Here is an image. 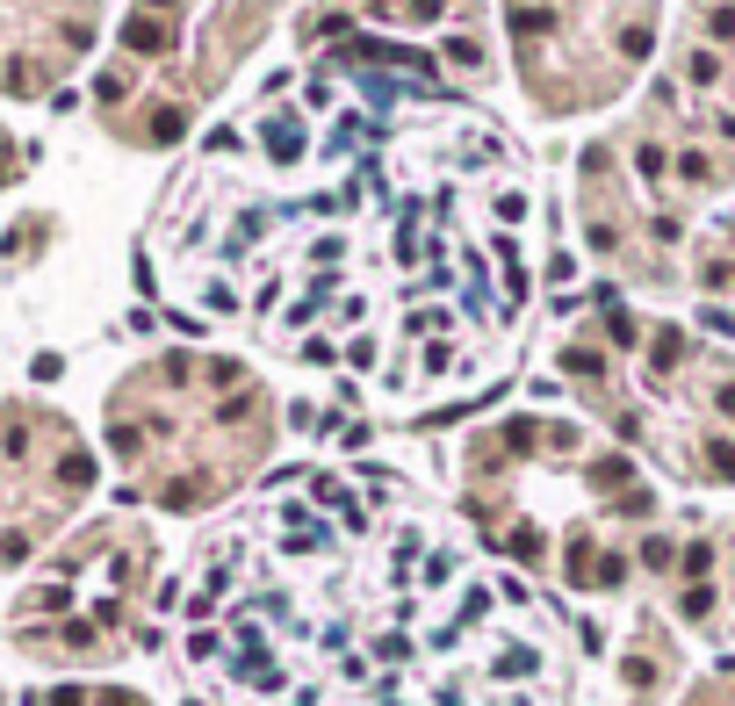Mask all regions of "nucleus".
<instances>
[{"instance_id": "1", "label": "nucleus", "mask_w": 735, "mask_h": 706, "mask_svg": "<svg viewBox=\"0 0 735 706\" xmlns=\"http://www.w3.org/2000/svg\"><path fill=\"white\" fill-rule=\"evenodd\" d=\"M447 491L491 555L584 606L663 591L685 540L663 483L576 411H505L461 432Z\"/></svg>"}, {"instance_id": "2", "label": "nucleus", "mask_w": 735, "mask_h": 706, "mask_svg": "<svg viewBox=\"0 0 735 706\" xmlns=\"http://www.w3.org/2000/svg\"><path fill=\"white\" fill-rule=\"evenodd\" d=\"M555 383L677 491H735V353L670 317L599 303L555 339Z\"/></svg>"}, {"instance_id": "3", "label": "nucleus", "mask_w": 735, "mask_h": 706, "mask_svg": "<svg viewBox=\"0 0 735 706\" xmlns=\"http://www.w3.org/2000/svg\"><path fill=\"white\" fill-rule=\"evenodd\" d=\"M101 440L123 469V498L174 519H202L275 469L282 397L252 361L181 346L151 353L109 390Z\"/></svg>"}, {"instance_id": "4", "label": "nucleus", "mask_w": 735, "mask_h": 706, "mask_svg": "<svg viewBox=\"0 0 735 706\" xmlns=\"http://www.w3.org/2000/svg\"><path fill=\"white\" fill-rule=\"evenodd\" d=\"M159 533L137 519H101L73 555L22 591L15 641L50 663H116L130 648H159L144 606H159Z\"/></svg>"}, {"instance_id": "5", "label": "nucleus", "mask_w": 735, "mask_h": 706, "mask_svg": "<svg viewBox=\"0 0 735 706\" xmlns=\"http://www.w3.org/2000/svg\"><path fill=\"white\" fill-rule=\"evenodd\" d=\"M505 66L541 116H592L635 94L656 58L663 0H498Z\"/></svg>"}, {"instance_id": "6", "label": "nucleus", "mask_w": 735, "mask_h": 706, "mask_svg": "<svg viewBox=\"0 0 735 706\" xmlns=\"http://www.w3.org/2000/svg\"><path fill=\"white\" fill-rule=\"evenodd\" d=\"M649 599L685 627L692 641L735 648V519H707L677 540V562L663 577V591Z\"/></svg>"}, {"instance_id": "7", "label": "nucleus", "mask_w": 735, "mask_h": 706, "mask_svg": "<svg viewBox=\"0 0 735 706\" xmlns=\"http://www.w3.org/2000/svg\"><path fill=\"white\" fill-rule=\"evenodd\" d=\"M692 634L677 627L649 591L627 599V620H620V648H613V699L620 706H670L677 685L692 678Z\"/></svg>"}, {"instance_id": "8", "label": "nucleus", "mask_w": 735, "mask_h": 706, "mask_svg": "<svg viewBox=\"0 0 735 706\" xmlns=\"http://www.w3.org/2000/svg\"><path fill=\"white\" fill-rule=\"evenodd\" d=\"M677 29L670 87L735 108V0H677Z\"/></svg>"}, {"instance_id": "9", "label": "nucleus", "mask_w": 735, "mask_h": 706, "mask_svg": "<svg viewBox=\"0 0 735 706\" xmlns=\"http://www.w3.org/2000/svg\"><path fill=\"white\" fill-rule=\"evenodd\" d=\"M670 706H735V648H714V656H700L692 678L677 685Z\"/></svg>"}, {"instance_id": "10", "label": "nucleus", "mask_w": 735, "mask_h": 706, "mask_svg": "<svg viewBox=\"0 0 735 706\" xmlns=\"http://www.w3.org/2000/svg\"><path fill=\"white\" fill-rule=\"evenodd\" d=\"M22 706H159L137 685H50V692H29Z\"/></svg>"}]
</instances>
